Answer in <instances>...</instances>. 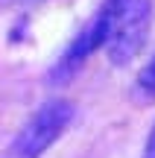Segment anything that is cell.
Listing matches in <instances>:
<instances>
[{"label":"cell","instance_id":"obj_1","mask_svg":"<svg viewBox=\"0 0 155 158\" xmlns=\"http://www.w3.org/2000/svg\"><path fill=\"white\" fill-rule=\"evenodd\" d=\"M129 3H132V0H103V3H100V9L85 21V27L73 35V41L64 47V53H62V59L56 62V68L50 70L53 82L70 79L88 59L94 56V53L103 50V47L108 44L111 29H114V23L120 21V15L126 12Z\"/></svg>","mask_w":155,"mask_h":158},{"label":"cell","instance_id":"obj_2","mask_svg":"<svg viewBox=\"0 0 155 158\" xmlns=\"http://www.w3.org/2000/svg\"><path fill=\"white\" fill-rule=\"evenodd\" d=\"M76 108L70 100H50L21 126L12 141V158H41L73 123Z\"/></svg>","mask_w":155,"mask_h":158},{"label":"cell","instance_id":"obj_3","mask_svg":"<svg viewBox=\"0 0 155 158\" xmlns=\"http://www.w3.org/2000/svg\"><path fill=\"white\" fill-rule=\"evenodd\" d=\"M152 29V0H132L126 6V12L120 15V21L111 29V38L105 44L108 62L114 68H126L141 56L146 38Z\"/></svg>","mask_w":155,"mask_h":158},{"label":"cell","instance_id":"obj_4","mask_svg":"<svg viewBox=\"0 0 155 158\" xmlns=\"http://www.w3.org/2000/svg\"><path fill=\"white\" fill-rule=\"evenodd\" d=\"M132 97H135L138 106H152L155 102V53L149 56V62L141 68V73L135 76Z\"/></svg>","mask_w":155,"mask_h":158},{"label":"cell","instance_id":"obj_5","mask_svg":"<svg viewBox=\"0 0 155 158\" xmlns=\"http://www.w3.org/2000/svg\"><path fill=\"white\" fill-rule=\"evenodd\" d=\"M144 158H155V123L146 135V143H144Z\"/></svg>","mask_w":155,"mask_h":158}]
</instances>
